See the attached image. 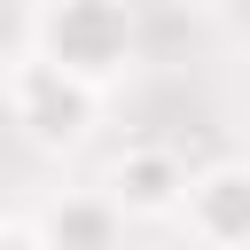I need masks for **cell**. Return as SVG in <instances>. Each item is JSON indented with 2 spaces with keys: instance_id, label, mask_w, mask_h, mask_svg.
Wrapping results in <instances>:
<instances>
[{
  "instance_id": "cell-1",
  "label": "cell",
  "mask_w": 250,
  "mask_h": 250,
  "mask_svg": "<svg viewBox=\"0 0 250 250\" xmlns=\"http://www.w3.org/2000/svg\"><path fill=\"white\" fill-rule=\"evenodd\" d=\"M0 109H8V125H16L39 156H70V148H86L94 125H102V86H86L78 70L47 62L39 47H23L16 62H0Z\"/></svg>"
},
{
  "instance_id": "cell-2",
  "label": "cell",
  "mask_w": 250,
  "mask_h": 250,
  "mask_svg": "<svg viewBox=\"0 0 250 250\" xmlns=\"http://www.w3.org/2000/svg\"><path fill=\"white\" fill-rule=\"evenodd\" d=\"M31 47L109 94L133 70L141 31H133V8L125 0H31Z\"/></svg>"
},
{
  "instance_id": "cell-3",
  "label": "cell",
  "mask_w": 250,
  "mask_h": 250,
  "mask_svg": "<svg viewBox=\"0 0 250 250\" xmlns=\"http://www.w3.org/2000/svg\"><path fill=\"white\" fill-rule=\"evenodd\" d=\"M172 219L195 250H250V156H219L188 172V195Z\"/></svg>"
},
{
  "instance_id": "cell-4",
  "label": "cell",
  "mask_w": 250,
  "mask_h": 250,
  "mask_svg": "<svg viewBox=\"0 0 250 250\" xmlns=\"http://www.w3.org/2000/svg\"><path fill=\"white\" fill-rule=\"evenodd\" d=\"M102 195L125 211V219H172L180 195H188V156L172 141H125L102 172Z\"/></svg>"
},
{
  "instance_id": "cell-5",
  "label": "cell",
  "mask_w": 250,
  "mask_h": 250,
  "mask_svg": "<svg viewBox=\"0 0 250 250\" xmlns=\"http://www.w3.org/2000/svg\"><path fill=\"white\" fill-rule=\"evenodd\" d=\"M31 234L47 242V250H117L125 242V211L102 195V180L94 188H62V195H47L39 211H31Z\"/></svg>"
},
{
  "instance_id": "cell-6",
  "label": "cell",
  "mask_w": 250,
  "mask_h": 250,
  "mask_svg": "<svg viewBox=\"0 0 250 250\" xmlns=\"http://www.w3.org/2000/svg\"><path fill=\"white\" fill-rule=\"evenodd\" d=\"M0 250H47V242H39L31 219H23V227H0Z\"/></svg>"
}]
</instances>
